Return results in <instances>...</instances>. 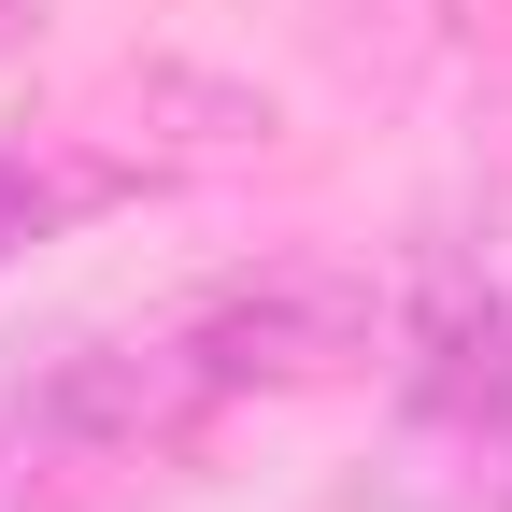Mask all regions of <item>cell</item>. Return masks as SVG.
I'll return each instance as SVG.
<instances>
[{
    "instance_id": "6da1fadb",
    "label": "cell",
    "mask_w": 512,
    "mask_h": 512,
    "mask_svg": "<svg viewBox=\"0 0 512 512\" xmlns=\"http://www.w3.org/2000/svg\"><path fill=\"white\" fill-rule=\"evenodd\" d=\"M271 143V100L256 86H214V72H143V86H114L86 114H57L29 128V143H0V256H29V242H72L128 200H157V185L185 171H228Z\"/></svg>"
},
{
    "instance_id": "7a4b0ae2",
    "label": "cell",
    "mask_w": 512,
    "mask_h": 512,
    "mask_svg": "<svg viewBox=\"0 0 512 512\" xmlns=\"http://www.w3.org/2000/svg\"><path fill=\"white\" fill-rule=\"evenodd\" d=\"M171 356L200 370V399L242 413V399H285V384H342L370 342H384V299L370 271H342V256H256V271L200 285L185 313H157Z\"/></svg>"
},
{
    "instance_id": "3957f363",
    "label": "cell",
    "mask_w": 512,
    "mask_h": 512,
    "mask_svg": "<svg viewBox=\"0 0 512 512\" xmlns=\"http://www.w3.org/2000/svg\"><path fill=\"white\" fill-rule=\"evenodd\" d=\"M15 29H29V0H0V43H15Z\"/></svg>"
}]
</instances>
